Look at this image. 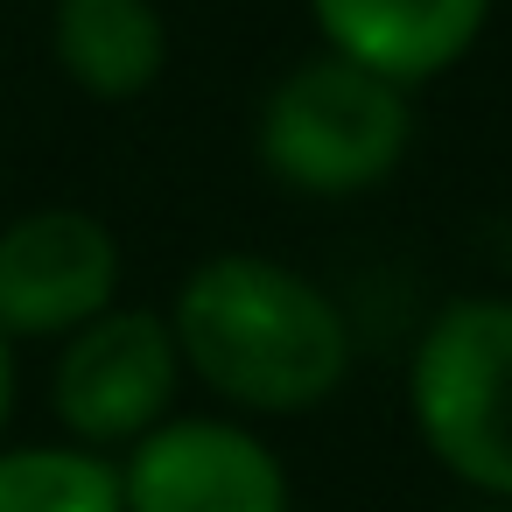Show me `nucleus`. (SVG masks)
<instances>
[{"label":"nucleus","mask_w":512,"mask_h":512,"mask_svg":"<svg viewBox=\"0 0 512 512\" xmlns=\"http://www.w3.org/2000/svg\"><path fill=\"white\" fill-rule=\"evenodd\" d=\"M183 365L246 414H309L351 379L344 309L267 253H211L169 309Z\"/></svg>","instance_id":"obj_1"},{"label":"nucleus","mask_w":512,"mask_h":512,"mask_svg":"<svg viewBox=\"0 0 512 512\" xmlns=\"http://www.w3.org/2000/svg\"><path fill=\"white\" fill-rule=\"evenodd\" d=\"M414 148L407 85L372 78L344 57L295 64L260 106V162L302 197H358L386 183Z\"/></svg>","instance_id":"obj_2"},{"label":"nucleus","mask_w":512,"mask_h":512,"mask_svg":"<svg viewBox=\"0 0 512 512\" xmlns=\"http://www.w3.org/2000/svg\"><path fill=\"white\" fill-rule=\"evenodd\" d=\"M407 407L449 477L512 498V295H463L421 330Z\"/></svg>","instance_id":"obj_3"},{"label":"nucleus","mask_w":512,"mask_h":512,"mask_svg":"<svg viewBox=\"0 0 512 512\" xmlns=\"http://www.w3.org/2000/svg\"><path fill=\"white\" fill-rule=\"evenodd\" d=\"M176 379H183V351H176L169 316L113 302L106 316H92L85 330L64 337L50 407L78 435V449H113V442L134 449L148 428L169 421Z\"/></svg>","instance_id":"obj_4"},{"label":"nucleus","mask_w":512,"mask_h":512,"mask_svg":"<svg viewBox=\"0 0 512 512\" xmlns=\"http://www.w3.org/2000/svg\"><path fill=\"white\" fill-rule=\"evenodd\" d=\"M120 295V239L106 218L43 204L0 232V330L71 337Z\"/></svg>","instance_id":"obj_5"},{"label":"nucleus","mask_w":512,"mask_h":512,"mask_svg":"<svg viewBox=\"0 0 512 512\" xmlns=\"http://www.w3.org/2000/svg\"><path fill=\"white\" fill-rule=\"evenodd\" d=\"M127 512H288L281 456L218 414H169L120 463Z\"/></svg>","instance_id":"obj_6"},{"label":"nucleus","mask_w":512,"mask_h":512,"mask_svg":"<svg viewBox=\"0 0 512 512\" xmlns=\"http://www.w3.org/2000/svg\"><path fill=\"white\" fill-rule=\"evenodd\" d=\"M309 15L330 57L414 92L477 50L491 0H309Z\"/></svg>","instance_id":"obj_7"},{"label":"nucleus","mask_w":512,"mask_h":512,"mask_svg":"<svg viewBox=\"0 0 512 512\" xmlns=\"http://www.w3.org/2000/svg\"><path fill=\"white\" fill-rule=\"evenodd\" d=\"M57 71L99 99L127 106L169 71V22L155 0H50Z\"/></svg>","instance_id":"obj_8"},{"label":"nucleus","mask_w":512,"mask_h":512,"mask_svg":"<svg viewBox=\"0 0 512 512\" xmlns=\"http://www.w3.org/2000/svg\"><path fill=\"white\" fill-rule=\"evenodd\" d=\"M0 512H127L120 463L78 442L0 449Z\"/></svg>","instance_id":"obj_9"},{"label":"nucleus","mask_w":512,"mask_h":512,"mask_svg":"<svg viewBox=\"0 0 512 512\" xmlns=\"http://www.w3.org/2000/svg\"><path fill=\"white\" fill-rule=\"evenodd\" d=\"M8 421H15V337L0 330V435H8Z\"/></svg>","instance_id":"obj_10"}]
</instances>
